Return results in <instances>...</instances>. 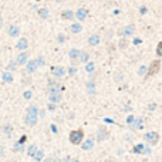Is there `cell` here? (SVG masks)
Listing matches in <instances>:
<instances>
[{"mask_svg": "<svg viewBox=\"0 0 162 162\" xmlns=\"http://www.w3.org/2000/svg\"><path fill=\"white\" fill-rule=\"evenodd\" d=\"M68 140L73 145H80L84 141V131L83 129H74L68 135Z\"/></svg>", "mask_w": 162, "mask_h": 162, "instance_id": "cell-1", "label": "cell"}, {"mask_svg": "<svg viewBox=\"0 0 162 162\" xmlns=\"http://www.w3.org/2000/svg\"><path fill=\"white\" fill-rule=\"evenodd\" d=\"M161 70V60H152V63L149 64V67H148L147 70V74H145V78H151L152 75H155V74H158V71Z\"/></svg>", "mask_w": 162, "mask_h": 162, "instance_id": "cell-2", "label": "cell"}, {"mask_svg": "<svg viewBox=\"0 0 162 162\" xmlns=\"http://www.w3.org/2000/svg\"><path fill=\"white\" fill-rule=\"evenodd\" d=\"M144 140L145 142H147L148 145H151V147H155V145L159 142V134L156 132V131H149V132H147L144 135Z\"/></svg>", "mask_w": 162, "mask_h": 162, "instance_id": "cell-3", "label": "cell"}, {"mask_svg": "<svg viewBox=\"0 0 162 162\" xmlns=\"http://www.w3.org/2000/svg\"><path fill=\"white\" fill-rule=\"evenodd\" d=\"M47 94L50 95V94H57V92H61V85H60V83H57V81H48L47 84Z\"/></svg>", "mask_w": 162, "mask_h": 162, "instance_id": "cell-4", "label": "cell"}, {"mask_svg": "<svg viewBox=\"0 0 162 162\" xmlns=\"http://www.w3.org/2000/svg\"><path fill=\"white\" fill-rule=\"evenodd\" d=\"M118 34H119V36H122V37H131V36H134V34H135V26H134V24H128V26L122 27V29L118 31Z\"/></svg>", "mask_w": 162, "mask_h": 162, "instance_id": "cell-5", "label": "cell"}, {"mask_svg": "<svg viewBox=\"0 0 162 162\" xmlns=\"http://www.w3.org/2000/svg\"><path fill=\"white\" fill-rule=\"evenodd\" d=\"M29 59H30L29 51H20V54L16 57V63H17L18 66H26Z\"/></svg>", "mask_w": 162, "mask_h": 162, "instance_id": "cell-6", "label": "cell"}, {"mask_svg": "<svg viewBox=\"0 0 162 162\" xmlns=\"http://www.w3.org/2000/svg\"><path fill=\"white\" fill-rule=\"evenodd\" d=\"M51 74L54 75L55 78H63L64 75L67 74V70L61 66H57V67H51Z\"/></svg>", "mask_w": 162, "mask_h": 162, "instance_id": "cell-7", "label": "cell"}, {"mask_svg": "<svg viewBox=\"0 0 162 162\" xmlns=\"http://www.w3.org/2000/svg\"><path fill=\"white\" fill-rule=\"evenodd\" d=\"M108 136H110V131H108L107 128H98V131H97V140L99 141V142H103V141L108 140Z\"/></svg>", "mask_w": 162, "mask_h": 162, "instance_id": "cell-8", "label": "cell"}, {"mask_svg": "<svg viewBox=\"0 0 162 162\" xmlns=\"http://www.w3.org/2000/svg\"><path fill=\"white\" fill-rule=\"evenodd\" d=\"M24 122H26L27 127H36L37 122H38V117H37V115L26 114V117H24Z\"/></svg>", "mask_w": 162, "mask_h": 162, "instance_id": "cell-9", "label": "cell"}, {"mask_svg": "<svg viewBox=\"0 0 162 162\" xmlns=\"http://www.w3.org/2000/svg\"><path fill=\"white\" fill-rule=\"evenodd\" d=\"M95 145V141L92 140V138H88V140H84L81 142V148H83V151H91L92 148Z\"/></svg>", "mask_w": 162, "mask_h": 162, "instance_id": "cell-10", "label": "cell"}, {"mask_svg": "<svg viewBox=\"0 0 162 162\" xmlns=\"http://www.w3.org/2000/svg\"><path fill=\"white\" fill-rule=\"evenodd\" d=\"M88 16V10L85 7H80L77 11H75V18H78V22H84Z\"/></svg>", "mask_w": 162, "mask_h": 162, "instance_id": "cell-11", "label": "cell"}, {"mask_svg": "<svg viewBox=\"0 0 162 162\" xmlns=\"http://www.w3.org/2000/svg\"><path fill=\"white\" fill-rule=\"evenodd\" d=\"M16 48H17V50H20V51H26L27 48H29V40H27L26 37H22V38L17 41Z\"/></svg>", "mask_w": 162, "mask_h": 162, "instance_id": "cell-12", "label": "cell"}, {"mask_svg": "<svg viewBox=\"0 0 162 162\" xmlns=\"http://www.w3.org/2000/svg\"><path fill=\"white\" fill-rule=\"evenodd\" d=\"M38 68V66H37V63H36V60H29L27 61V64H26V71L29 74H33L34 71Z\"/></svg>", "mask_w": 162, "mask_h": 162, "instance_id": "cell-13", "label": "cell"}, {"mask_svg": "<svg viewBox=\"0 0 162 162\" xmlns=\"http://www.w3.org/2000/svg\"><path fill=\"white\" fill-rule=\"evenodd\" d=\"M13 74L10 73V71H3V74H2V81H3L4 84H10V83H13Z\"/></svg>", "mask_w": 162, "mask_h": 162, "instance_id": "cell-14", "label": "cell"}, {"mask_svg": "<svg viewBox=\"0 0 162 162\" xmlns=\"http://www.w3.org/2000/svg\"><path fill=\"white\" fill-rule=\"evenodd\" d=\"M7 34L10 37H18V36H20V29H18V26L11 24V26L9 27V30H7Z\"/></svg>", "mask_w": 162, "mask_h": 162, "instance_id": "cell-15", "label": "cell"}, {"mask_svg": "<svg viewBox=\"0 0 162 162\" xmlns=\"http://www.w3.org/2000/svg\"><path fill=\"white\" fill-rule=\"evenodd\" d=\"M48 99H50V103L53 104H59L63 101V95H61V92H57V94H50L48 95Z\"/></svg>", "mask_w": 162, "mask_h": 162, "instance_id": "cell-16", "label": "cell"}, {"mask_svg": "<svg viewBox=\"0 0 162 162\" xmlns=\"http://www.w3.org/2000/svg\"><path fill=\"white\" fill-rule=\"evenodd\" d=\"M85 88H87V92L91 94V95H94L97 92V87H95V83H94V81H88V83L85 84Z\"/></svg>", "mask_w": 162, "mask_h": 162, "instance_id": "cell-17", "label": "cell"}, {"mask_svg": "<svg viewBox=\"0 0 162 162\" xmlns=\"http://www.w3.org/2000/svg\"><path fill=\"white\" fill-rule=\"evenodd\" d=\"M99 41H101V37L98 34H92V36L88 37V44L90 46H98Z\"/></svg>", "mask_w": 162, "mask_h": 162, "instance_id": "cell-18", "label": "cell"}, {"mask_svg": "<svg viewBox=\"0 0 162 162\" xmlns=\"http://www.w3.org/2000/svg\"><path fill=\"white\" fill-rule=\"evenodd\" d=\"M80 51L81 50H78V48H71L70 51H68V57L71 59V61L78 60V57H80Z\"/></svg>", "mask_w": 162, "mask_h": 162, "instance_id": "cell-19", "label": "cell"}, {"mask_svg": "<svg viewBox=\"0 0 162 162\" xmlns=\"http://www.w3.org/2000/svg\"><path fill=\"white\" fill-rule=\"evenodd\" d=\"M78 61L80 63L87 64L90 61V54L87 51H80V57H78Z\"/></svg>", "mask_w": 162, "mask_h": 162, "instance_id": "cell-20", "label": "cell"}, {"mask_svg": "<svg viewBox=\"0 0 162 162\" xmlns=\"http://www.w3.org/2000/svg\"><path fill=\"white\" fill-rule=\"evenodd\" d=\"M61 17H63L64 20H73V18L75 17V13L71 10H64L63 13H61Z\"/></svg>", "mask_w": 162, "mask_h": 162, "instance_id": "cell-21", "label": "cell"}, {"mask_svg": "<svg viewBox=\"0 0 162 162\" xmlns=\"http://www.w3.org/2000/svg\"><path fill=\"white\" fill-rule=\"evenodd\" d=\"M70 30H71V33L78 34V33H81V30H83V26H81L80 23H73V24L70 26Z\"/></svg>", "mask_w": 162, "mask_h": 162, "instance_id": "cell-22", "label": "cell"}, {"mask_svg": "<svg viewBox=\"0 0 162 162\" xmlns=\"http://www.w3.org/2000/svg\"><path fill=\"white\" fill-rule=\"evenodd\" d=\"M33 159L37 162H41L43 159H44V151H41V149H37L36 154L33 155Z\"/></svg>", "mask_w": 162, "mask_h": 162, "instance_id": "cell-23", "label": "cell"}, {"mask_svg": "<svg viewBox=\"0 0 162 162\" xmlns=\"http://www.w3.org/2000/svg\"><path fill=\"white\" fill-rule=\"evenodd\" d=\"M134 154H145V145L144 144H136L135 147L132 148Z\"/></svg>", "mask_w": 162, "mask_h": 162, "instance_id": "cell-24", "label": "cell"}, {"mask_svg": "<svg viewBox=\"0 0 162 162\" xmlns=\"http://www.w3.org/2000/svg\"><path fill=\"white\" fill-rule=\"evenodd\" d=\"M38 107H36V105H30V107H27L26 110V114H30V115H37L38 117Z\"/></svg>", "mask_w": 162, "mask_h": 162, "instance_id": "cell-25", "label": "cell"}, {"mask_svg": "<svg viewBox=\"0 0 162 162\" xmlns=\"http://www.w3.org/2000/svg\"><path fill=\"white\" fill-rule=\"evenodd\" d=\"M3 132L7 138H11V136H13V127L9 125V124H6V125L3 127Z\"/></svg>", "mask_w": 162, "mask_h": 162, "instance_id": "cell-26", "label": "cell"}, {"mask_svg": "<svg viewBox=\"0 0 162 162\" xmlns=\"http://www.w3.org/2000/svg\"><path fill=\"white\" fill-rule=\"evenodd\" d=\"M131 129H142V119L141 118H135V121L131 125Z\"/></svg>", "mask_w": 162, "mask_h": 162, "instance_id": "cell-27", "label": "cell"}, {"mask_svg": "<svg viewBox=\"0 0 162 162\" xmlns=\"http://www.w3.org/2000/svg\"><path fill=\"white\" fill-rule=\"evenodd\" d=\"M13 151H14V152H23V151H24V144L17 141V142L14 144V147H13Z\"/></svg>", "mask_w": 162, "mask_h": 162, "instance_id": "cell-28", "label": "cell"}, {"mask_svg": "<svg viewBox=\"0 0 162 162\" xmlns=\"http://www.w3.org/2000/svg\"><path fill=\"white\" fill-rule=\"evenodd\" d=\"M128 43H129V41L127 40V37H122L121 40H119V43H118V47L121 48V50H124V48L128 47Z\"/></svg>", "mask_w": 162, "mask_h": 162, "instance_id": "cell-29", "label": "cell"}, {"mask_svg": "<svg viewBox=\"0 0 162 162\" xmlns=\"http://www.w3.org/2000/svg\"><path fill=\"white\" fill-rule=\"evenodd\" d=\"M85 71L87 73H94L95 71V64L92 63V61H88V63L85 64Z\"/></svg>", "mask_w": 162, "mask_h": 162, "instance_id": "cell-30", "label": "cell"}, {"mask_svg": "<svg viewBox=\"0 0 162 162\" xmlns=\"http://www.w3.org/2000/svg\"><path fill=\"white\" fill-rule=\"evenodd\" d=\"M38 149L37 148V145L36 144H33V145H30L29 148H27V154H29V156H33L34 154H36V151Z\"/></svg>", "mask_w": 162, "mask_h": 162, "instance_id": "cell-31", "label": "cell"}, {"mask_svg": "<svg viewBox=\"0 0 162 162\" xmlns=\"http://www.w3.org/2000/svg\"><path fill=\"white\" fill-rule=\"evenodd\" d=\"M34 60H36V63H37V66H38V67H43V66H44V63H46V60H44L43 55H38V57L34 59Z\"/></svg>", "mask_w": 162, "mask_h": 162, "instance_id": "cell-32", "label": "cell"}, {"mask_svg": "<svg viewBox=\"0 0 162 162\" xmlns=\"http://www.w3.org/2000/svg\"><path fill=\"white\" fill-rule=\"evenodd\" d=\"M48 9H40L38 10V14H40V17H43V18H47L48 17Z\"/></svg>", "mask_w": 162, "mask_h": 162, "instance_id": "cell-33", "label": "cell"}, {"mask_svg": "<svg viewBox=\"0 0 162 162\" xmlns=\"http://www.w3.org/2000/svg\"><path fill=\"white\" fill-rule=\"evenodd\" d=\"M17 66H18V64L16 63V60H14V61H10V63L7 64V71H14Z\"/></svg>", "mask_w": 162, "mask_h": 162, "instance_id": "cell-34", "label": "cell"}, {"mask_svg": "<svg viewBox=\"0 0 162 162\" xmlns=\"http://www.w3.org/2000/svg\"><path fill=\"white\" fill-rule=\"evenodd\" d=\"M31 97H33V91L27 90V91L23 92V98H24V99H31Z\"/></svg>", "mask_w": 162, "mask_h": 162, "instance_id": "cell-35", "label": "cell"}, {"mask_svg": "<svg viewBox=\"0 0 162 162\" xmlns=\"http://www.w3.org/2000/svg\"><path fill=\"white\" fill-rule=\"evenodd\" d=\"M155 51H156V55H158V57H162V41H159V43H158Z\"/></svg>", "mask_w": 162, "mask_h": 162, "instance_id": "cell-36", "label": "cell"}, {"mask_svg": "<svg viewBox=\"0 0 162 162\" xmlns=\"http://www.w3.org/2000/svg\"><path fill=\"white\" fill-rule=\"evenodd\" d=\"M75 73H77V68H75V66L70 67V68H67V74H68V75H74Z\"/></svg>", "mask_w": 162, "mask_h": 162, "instance_id": "cell-37", "label": "cell"}, {"mask_svg": "<svg viewBox=\"0 0 162 162\" xmlns=\"http://www.w3.org/2000/svg\"><path fill=\"white\" fill-rule=\"evenodd\" d=\"M147 67H140V70H138V74H140V75H145V74H147Z\"/></svg>", "mask_w": 162, "mask_h": 162, "instance_id": "cell-38", "label": "cell"}, {"mask_svg": "<svg viewBox=\"0 0 162 162\" xmlns=\"http://www.w3.org/2000/svg\"><path fill=\"white\" fill-rule=\"evenodd\" d=\"M57 41H59V43H64V41H66V36H64V34H59V36H57Z\"/></svg>", "mask_w": 162, "mask_h": 162, "instance_id": "cell-39", "label": "cell"}, {"mask_svg": "<svg viewBox=\"0 0 162 162\" xmlns=\"http://www.w3.org/2000/svg\"><path fill=\"white\" fill-rule=\"evenodd\" d=\"M135 121V118H134V115H129L128 118H127V122H128L129 125H132V122Z\"/></svg>", "mask_w": 162, "mask_h": 162, "instance_id": "cell-40", "label": "cell"}, {"mask_svg": "<svg viewBox=\"0 0 162 162\" xmlns=\"http://www.w3.org/2000/svg\"><path fill=\"white\" fill-rule=\"evenodd\" d=\"M41 162H57V161H55V158H53V156H48V158L43 159Z\"/></svg>", "mask_w": 162, "mask_h": 162, "instance_id": "cell-41", "label": "cell"}, {"mask_svg": "<svg viewBox=\"0 0 162 162\" xmlns=\"http://www.w3.org/2000/svg\"><path fill=\"white\" fill-rule=\"evenodd\" d=\"M48 110H50V111H54V110H55V104H53V103L48 104Z\"/></svg>", "mask_w": 162, "mask_h": 162, "instance_id": "cell-42", "label": "cell"}, {"mask_svg": "<svg viewBox=\"0 0 162 162\" xmlns=\"http://www.w3.org/2000/svg\"><path fill=\"white\" fill-rule=\"evenodd\" d=\"M44 115H46V111H44V110H40V111H38V117H44Z\"/></svg>", "mask_w": 162, "mask_h": 162, "instance_id": "cell-43", "label": "cell"}, {"mask_svg": "<svg viewBox=\"0 0 162 162\" xmlns=\"http://www.w3.org/2000/svg\"><path fill=\"white\" fill-rule=\"evenodd\" d=\"M18 142H23V144H24V142H26V135H23L22 138L18 140Z\"/></svg>", "mask_w": 162, "mask_h": 162, "instance_id": "cell-44", "label": "cell"}, {"mask_svg": "<svg viewBox=\"0 0 162 162\" xmlns=\"http://www.w3.org/2000/svg\"><path fill=\"white\" fill-rule=\"evenodd\" d=\"M104 162H117V161H115L114 158H107V159H105V161H104Z\"/></svg>", "mask_w": 162, "mask_h": 162, "instance_id": "cell-45", "label": "cell"}, {"mask_svg": "<svg viewBox=\"0 0 162 162\" xmlns=\"http://www.w3.org/2000/svg\"><path fill=\"white\" fill-rule=\"evenodd\" d=\"M51 131L53 132H57V127H55L54 124H51Z\"/></svg>", "mask_w": 162, "mask_h": 162, "instance_id": "cell-46", "label": "cell"}, {"mask_svg": "<svg viewBox=\"0 0 162 162\" xmlns=\"http://www.w3.org/2000/svg\"><path fill=\"white\" fill-rule=\"evenodd\" d=\"M156 108V104H149V110H155Z\"/></svg>", "mask_w": 162, "mask_h": 162, "instance_id": "cell-47", "label": "cell"}, {"mask_svg": "<svg viewBox=\"0 0 162 162\" xmlns=\"http://www.w3.org/2000/svg\"><path fill=\"white\" fill-rule=\"evenodd\" d=\"M64 162H73V159H71V158H70V156H67V158H66V159H64Z\"/></svg>", "mask_w": 162, "mask_h": 162, "instance_id": "cell-48", "label": "cell"}, {"mask_svg": "<svg viewBox=\"0 0 162 162\" xmlns=\"http://www.w3.org/2000/svg\"><path fill=\"white\" fill-rule=\"evenodd\" d=\"M3 27V18H2V16H0V29Z\"/></svg>", "mask_w": 162, "mask_h": 162, "instance_id": "cell-49", "label": "cell"}, {"mask_svg": "<svg viewBox=\"0 0 162 162\" xmlns=\"http://www.w3.org/2000/svg\"><path fill=\"white\" fill-rule=\"evenodd\" d=\"M4 152H3V148H0V156H3Z\"/></svg>", "mask_w": 162, "mask_h": 162, "instance_id": "cell-50", "label": "cell"}, {"mask_svg": "<svg viewBox=\"0 0 162 162\" xmlns=\"http://www.w3.org/2000/svg\"><path fill=\"white\" fill-rule=\"evenodd\" d=\"M73 162H80V161H78V159H73Z\"/></svg>", "mask_w": 162, "mask_h": 162, "instance_id": "cell-51", "label": "cell"}, {"mask_svg": "<svg viewBox=\"0 0 162 162\" xmlns=\"http://www.w3.org/2000/svg\"><path fill=\"white\" fill-rule=\"evenodd\" d=\"M0 107H2V101H0Z\"/></svg>", "mask_w": 162, "mask_h": 162, "instance_id": "cell-52", "label": "cell"}]
</instances>
